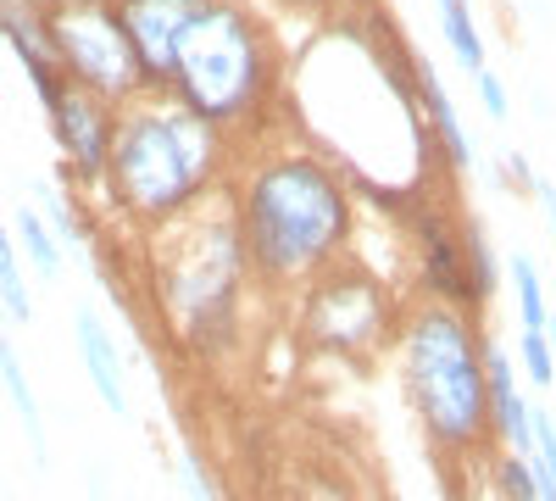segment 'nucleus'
Here are the masks:
<instances>
[{"label": "nucleus", "mask_w": 556, "mask_h": 501, "mask_svg": "<svg viewBox=\"0 0 556 501\" xmlns=\"http://www.w3.org/2000/svg\"><path fill=\"white\" fill-rule=\"evenodd\" d=\"M301 329L323 351L356 356V351L379 346L390 335V301H384L379 279H367V273H356V267H323L317 279L306 285Z\"/></svg>", "instance_id": "0eeeda50"}, {"label": "nucleus", "mask_w": 556, "mask_h": 501, "mask_svg": "<svg viewBox=\"0 0 556 501\" xmlns=\"http://www.w3.org/2000/svg\"><path fill=\"white\" fill-rule=\"evenodd\" d=\"M513 296H518V329H545L551 324V296L529 251H513Z\"/></svg>", "instance_id": "dca6fc26"}, {"label": "nucleus", "mask_w": 556, "mask_h": 501, "mask_svg": "<svg viewBox=\"0 0 556 501\" xmlns=\"http://www.w3.org/2000/svg\"><path fill=\"white\" fill-rule=\"evenodd\" d=\"M39 201H45V223L56 229V240H62V246H78V217H73V206H67L56 190H39Z\"/></svg>", "instance_id": "b1692460"}, {"label": "nucleus", "mask_w": 556, "mask_h": 501, "mask_svg": "<svg viewBox=\"0 0 556 501\" xmlns=\"http://www.w3.org/2000/svg\"><path fill=\"white\" fill-rule=\"evenodd\" d=\"M167 89L223 134L256 128L278 101V45L245 0H195Z\"/></svg>", "instance_id": "20e7f679"}, {"label": "nucleus", "mask_w": 556, "mask_h": 501, "mask_svg": "<svg viewBox=\"0 0 556 501\" xmlns=\"http://www.w3.org/2000/svg\"><path fill=\"white\" fill-rule=\"evenodd\" d=\"M0 385H7V396L17 401V413H23V429H28L34 451H45V424H39V401H34V390H28V379H23V362H17V351H12L7 329H0Z\"/></svg>", "instance_id": "f3484780"}, {"label": "nucleus", "mask_w": 556, "mask_h": 501, "mask_svg": "<svg viewBox=\"0 0 556 501\" xmlns=\"http://www.w3.org/2000/svg\"><path fill=\"white\" fill-rule=\"evenodd\" d=\"M518 368H523L529 385H540V390L556 385V351H551V335H545V329H518Z\"/></svg>", "instance_id": "aec40b11"}, {"label": "nucleus", "mask_w": 556, "mask_h": 501, "mask_svg": "<svg viewBox=\"0 0 556 501\" xmlns=\"http://www.w3.org/2000/svg\"><path fill=\"white\" fill-rule=\"evenodd\" d=\"M473 84H479V101H484V117H490V123H506V112H513V96H506V84H501V73L479 67V73H473Z\"/></svg>", "instance_id": "5701e85b"}, {"label": "nucleus", "mask_w": 556, "mask_h": 501, "mask_svg": "<svg viewBox=\"0 0 556 501\" xmlns=\"http://www.w3.org/2000/svg\"><path fill=\"white\" fill-rule=\"evenodd\" d=\"M534 479L540 501H556V413L534 406Z\"/></svg>", "instance_id": "412c9836"}, {"label": "nucleus", "mask_w": 556, "mask_h": 501, "mask_svg": "<svg viewBox=\"0 0 556 501\" xmlns=\"http://www.w3.org/2000/svg\"><path fill=\"white\" fill-rule=\"evenodd\" d=\"M462 256H468V285H473V301L484 306L495 290H501V262H495V246L484 235V223L468 217L462 223Z\"/></svg>", "instance_id": "2eb2a0df"}, {"label": "nucleus", "mask_w": 556, "mask_h": 501, "mask_svg": "<svg viewBox=\"0 0 556 501\" xmlns=\"http://www.w3.org/2000/svg\"><path fill=\"white\" fill-rule=\"evenodd\" d=\"M128 39H134V57H139V73H146L151 89H167L173 84V62H178V39L190 28V12L195 0H112Z\"/></svg>", "instance_id": "9d476101"}, {"label": "nucleus", "mask_w": 556, "mask_h": 501, "mask_svg": "<svg viewBox=\"0 0 556 501\" xmlns=\"http://www.w3.org/2000/svg\"><path fill=\"white\" fill-rule=\"evenodd\" d=\"M440 34H445V45H451V57H456L462 73L490 67L484 62V34H479V17H473L468 0H445V7H440Z\"/></svg>", "instance_id": "4468645a"}, {"label": "nucleus", "mask_w": 556, "mask_h": 501, "mask_svg": "<svg viewBox=\"0 0 556 501\" xmlns=\"http://www.w3.org/2000/svg\"><path fill=\"white\" fill-rule=\"evenodd\" d=\"M184 217H190V235L162 262L156 290H162V306L173 317L178 340L201 356H217L240 340V290L251 279V256L240 240L235 196L217 206L201 201V212L190 206Z\"/></svg>", "instance_id": "39448f33"}, {"label": "nucleus", "mask_w": 556, "mask_h": 501, "mask_svg": "<svg viewBox=\"0 0 556 501\" xmlns=\"http://www.w3.org/2000/svg\"><path fill=\"white\" fill-rule=\"evenodd\" d=\"M0 312L17 317V324H28V290H23V273H17V251L7 240V229H0Z\"/></svg>", "instance_id": "4be33fe9"}, {"label": "nucleus", "mask_w": 556, "mask_h": 501, "mask_svg": "<svg viewBox=\"0 0 556 501\" xmlns=\"http://www.w3.org/2000/svg\"><path fill=\"white\" fill-rule=\"evenodd\" d=\"M285 7H295V12H312V17H323V12H334V0H285Z\"/></svg>", "instance_id": "cd10ccee"}, {"label": "nucleus", "mask_w": 556, "mask_h": 501, "mask_svg": "<svg viewBox=\"0 0 556 501\" xmlns=\"http://www.w3.org/2000/svg\"><path fill=\"white\" fill-rule=\"evenodd\" d=\"M51 39H56L62 73L84 89H96L101 101H134L139 89H151L112 0H67V7H56Z\"/></svg>", "instance_id": "423d86ee"}, {"label": "nucleus", "mask_w": 556, "mask_h": 501, "mask_svg": "<svg viewBox=\"0 0 556 501\" xmlns=\"http://www.w3.org/2000/svg\"><path fill=\"white\" fill-rule=\"evenodd\" d=\"M178 474H184V490H190V501H217V490H212V479H206L201 458H184V463H178Z\"/></svg>", "instance_id": "393cba45"}, {"label": "nucleus", "mask_w": 556, "mask_h": 501, "mask_svg": "<svg viewBox=\"0 0 556 501\" xmlns=\"http://www.w3.org/2000/svg\"><path fill=\"white\" fill-rule=\"evenodd\" d=\"M45 112H51L62 162L78 178H89V185H101L106 167H112V112H106V101L96 96V89H84V84H67Z\"/></svg>", "instance_id": "6e6552de"}, {"label": "nucleus", "mask_w": 556, "mask_h": 501, "mask_svg": "<svg viewBox=\"0 0 556 501\" xmlns=\"http://www.w3.org/2000/svg\"><path fill=\"white\" fill-rule=\"evenodd\" d=\"M223 173V128L195 117L173 89H156V101L128 107L112 123V196L139 223H167L201 206L217 190Z\"/></svg>", "instance_id": "f03ea898"}, {"label": "nucleus", "mask_w": 556, "mask_h": 501, "mask_svg": "<svg viewBox=\"0 0 556 501\" xmlns=\"http://www.w3.org/2000/svg\"><path fill=\"white\" fill-rule=\"evenodd\" d=\"M240 240L251 256V279L267 290H301L323 267H334L351 246L356 206L351 185L317 151L256 156L240 178Z\"/></svg>", "instance_id": "f257e3e1"}, {"label": "nucleus", "mask_w": 556, "mask_h": 501, "mask_svg": "<svg viewBox=\"0 0 556 501\" xmlns=\"http://www.w3.org/2000/svg\"><path fill=\"white\" fill-rule=\"evenodd\" d=\"M17 240H23V251L34 256V267L45 273V279H56L62 273V240H56L51 223H45L39 212H17Z\"/></svg>", "instance_id": "a211bd4d"}, {"label": "nucleus", "mask_w": 556, "mask_h": 501, "mask_svg": "<svg viewBox=\"0 0 556 501\" xmlns=\"http://www.w3.org/2000/svg\"><path fill=\"white\" fill-rule=\"evenodd\" d=\"M78 351H84V368H89V379H96V390H101V401L112 406V413L123 418L128 413V390H123V362H117V346H112V329L101 324L96 312H78Z\"/></svg>", "instance_id": "ddd939ff"}, {"label": "nucleus", "mask_w": 556, "mask_h": 501, "mask_svg": "<svg viewBox=\"0 0 556 501\" xmlns=\"http://www.w3.org/2000/svg\"><path fill=\"white\" fill-rule=\"evenodd\" d=\"M534 196H540V212H545V223H551V251H556V185L534 178Z\"/></svg>", "instance_id": "a878e982"}, {"label": "nucleus", "mask_w": 556, "mask_h": 501, "mask_svg": "<svg viewBox=\"0 0 556 501\" xmlns=\"http://www.w3.org/2000/svg\"><path fill=\"white\" fill-rule=\"evenodd\" d=\"M518 362L506 346L484 340V379H490V429L506 451H534V406L518 385Z\"/></svg>", "instance_id": "f8f14e48"}, {"label": "nucleus", "mask_w": 556, "mask_h": 501, "mask_svg": "<svg viewBox=\"0 0 556 501\" xmlns=\"http://www.w3.org/2000/svg\"><path fill=\"white\" fill-rule=\"evenodd\" d=\"M28 7H67V0H28Z\"/></svg>", "instance_id": "c756f323"}, {"label": "nucleus", "mask_w": 556, "mask_h": 501, "mask_svg": "<svg viewBox=\"0 0 556 501\" xmlns=\"http://www.w3.org/2000/svg\"><path fill=\"white\" fill-rule=\"evenodd\" d=\"M401 374L412 413L445 458H473L495 446L490 429V379H484V335L473 312L424 301L401 317Z\"/></svg>", "instance_id": "7ed1b4c3"}, {"label": "nucleus", "mask_w": 556, "mask_h": 501, "mask_svg": "<svg viewBox=\"0 0 556 501\" xmlns=\"http://www.w3.org/2000/svg\"><path fill=\"white\" fill-rule=\"evenodd\" d=\"M89 496H96V501H106V490H101V479H96V485H89Z\"/></svg>", "instance_id": "7c9ffc66"}, {"label": "nucleus", "mask_w": 556, "mask_h": 501, "mask_svg": "<svg viewBox=\"0 0 556 501\" xmlns=\"http://www.w3.org/2000/svg\"><path fill=\"white\" fill-rule=\"evenodd\" d=\"M412 235H417V273H424L429 301L479 312L468 285V256H462V223H451L440 206H412Z\"/></svg>", "instance_id": "1a4fd4ad"}, {"label": "nucleus", "mask_w": 556, "mask_h": 501, "mask_svg": "<svg viewBox=\"0 0 556 501\" xmlns=\"http://www.w3.org/2000/svg\"><path fill=\"white\" fill-rule=\"evenodd\" d=\"M495 485L506 501H540V479H534V451H506L501 446V463H495Z\"/></svg>", "instance_id": "6ab92c4d"}, {"label": "nucleus", "mask_w": 556, "mask_h": 501, "mask_svg": "<svg viewBox=\"0 0 556 501\" xmlns=\"http://www.w3.org/2000/svg\"><path fill=\"white\" fill-rule=\"evenodd\" d=\"M506 178H518V185L534 190V167L523 162V151H506Z\"/></svg>", "instance_id": "bb28decb"}, {"label": "nucleus", "mask_w": 556, "mask_h": 501, "mask_svg": "<svg viewBox=\"0 0 556 501\" xmlns=\"http://www.w3.org/2000/svg\"><path fill=\"white\" fill-rule=\"evenodd\" d=\"M412 96H417V112H424L429 146L440 151V162L451 173H473L479 167V146H473L468 123L456 117V101H451V89L440 84V73H434L429 57H412Z\"/></svg>", "instance_id": "9b49d317"}, {"label": "nucleus", "mask_w": 556, "mask_h": 501, "mask_svg": "<svg viewBox=\"0 0 556 501\" xmlns=\"http://www.w3.org/2000/svg\"><path fill=\"white\" fill-rule=\"evenodd\" d=\"M545 335H551V351H556V306H551V324H545Z\"/></svg>", "instance_id": "c85d7f7f"}]
</instances>
